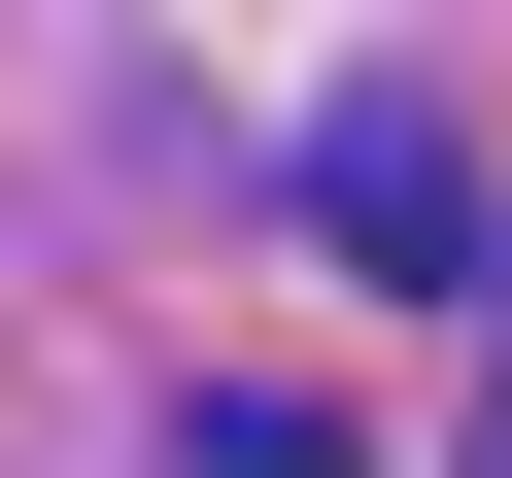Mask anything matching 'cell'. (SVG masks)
<instances>
[{
    "instance_id": "cell-1",
    "label": "cell",
    "mask_w": 512,
    "mask_h": 478,
    "mask_svg": "<svg viewBox=\"0 0 512 478\" xmlns=\"http://www.w3.org/2000/svg\"><path fill=\"white\" fill-rule=\"evenodd\" d=\"M308 239H342V274H410V308H478V274H512L478 103H444V69H342V103H308Z\"/></svg>"
},
{
    "instance_id": "cell-2",
    "label": "cell",
    "mask_w": 512,
    "mask_h": 478,
    "mask_svg": "<svg viewBox=\"0 0 512 478\" xmlns=\"http://www.w3.org/2000/svg\"><path fill=\"white\" fill-rule=\"evenodd\" d=\"M171 478H376V444H342V410H274V376H239V410H205Z\"/></svg>"
}]
</instances>
